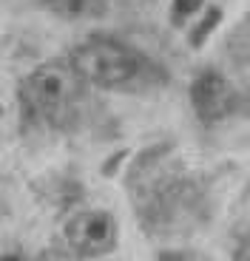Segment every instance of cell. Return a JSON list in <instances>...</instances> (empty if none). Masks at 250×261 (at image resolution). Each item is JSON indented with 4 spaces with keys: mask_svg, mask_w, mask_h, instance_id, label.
Returning <instances> with one entry per match:
<instances>
[{
    "mask_svg": "<svg viewBox=\"0 0 250 261\" xmlns=\"http://www.w3.org/2000/svg\"><path fill=\"white\" fill-rule=\"evenodd\" d=\"M20 94L32 117L57 125L71 114L74 102L83 94V77L74 71L71 60H48L23 80Z\"/></svg>",
    "mask_w": 250,
    "mask_h": 261,
    "instance_id": "2",
    "label": "cell"
},
{
    "mask_svg": "<svg viewBox=\"0 0 250 261\" xmlns=\"http://www.w3.org/2000/svg\"><path fill=\"white\" fill-rule=\"evenodd\" d=\"M0 261H26V258H20V255H3Z\"/></svg>",
    "mask_w": 250,
    "mask_h": 261,
    "instance_id": "9",
    "label": "cell"
},
{
    "mask_svg": "<svg viewBox=\"0 0 250 261\" xmlns=\"http://www.w3.org/2000/svg\"><path fill=\"white\" fill-rule=\"evenodd\" d=\"M202 3H205V0H173L171 23H173V26H185V23H188V20L202 9Z\"/></svg>",
    "mask_w": 250,
    "mask_h": 261,
    "instance_id": "6",
    "label": "cell"
},
{
    "mask_svg": "<svg viewBox=\"0 0 250 261\" xmlns=\"http://www.w3.org/2000/svg\"><path fill=\"white\" fill-rule=\"evenodd\" d=\"M117 219L108 210H83L66 222V242L86 258L108 255L117 247Z\"/></svg>",
    "mask_w": 250,
    "mask_h": 261,
    "instance_id": "3",
    "label": "cell"
},
{
    "mask_svg": "<svg viewBox=\"0 0 250 261\" xmlns=\"http://www.w3.org/2000/svg\"><path fill=\"white\" fill-rule=\"evenodd\" d=\"M74 71L97 88H128L145 71V57L114 37H88L71 51Z\"/></svg>",
    "mask_w": 250,
    "mask_h": 261,
    "instance_id": "1",
    "label": "cell"
},
{
    "mask_svg": "<svg viewBox=\"0 0 250 261\" xmlns=\"http://www.w3.org/2000/svg\"><path fill=\"white\" fill-rule=\"evenodd\" d=\"M219 17H222V12H219V9H211V12H208V17L199 23V32L191 34V43H193V46H199V43H202V40L213 32V23H216Z\"/></svg>",
    "mask_w": 250,
    "mask_h": 261,
    "instance_id": "7",
    "label": "cell"
},
{
    "mask_svg": "<svg viewBox=\"0 0 250 261\" xmlns=\"http://www.w3.org/2000/svg\"><path fill=\"white\" fill-rule=\"evenodd\" d=\"M43 6L60 17H86L94 12V0H43Z\"/></svg>",
    "mask_w": 250,
    "mask_h": 261,
    "instance_id": "5",
    "label": "cell"
},
{
    "mask_svg": "<svg viewBox=\"0 0 250 261\" xmlns=\"http://www.w3.org/2000/svg\"><path fill=\"white\" fill-rule=\"evenodd\" d=\"M191 105L202 125H219L236 111L239 94L224 74H219L216 68H205L191 83Z\"/></svg>",
    "mask_w": 250,
    "mask_h": 261,
    "instance_id": "4",
    "label": "cell"
},
{
    "mask_svg": "<svg viewBox=\"0 0 250 261\" xmlns=\"http://www.w3.org/2000/svg\"><path fill=\"white\" fill-rule=\"evenodd\" d=\"M233 261H250V239L247 242H242L236 247V253H233Z\"/></svg>",
    "mask_w": 250,
    "mask_h": 261,
    "instance_id": "8",
    "label": "cell"
},
{
    "mask_svg": "<svg viewBox=\"0 0 250 261\" xmlns=\"http://www.w3.org/2000/svg\"><path fill=\"white\" fill-rule=\"evenodd\" d=\"M0 128H3V105H0Z\"/></svg>",
    "mask_w": 250,
    "mask_h": 261,
    "instance_id": "10",
    "label": "cell"
}]
</instances>
